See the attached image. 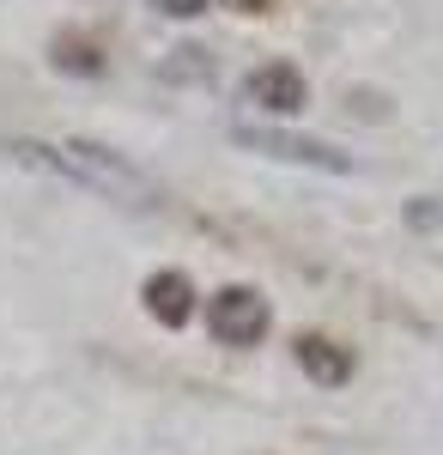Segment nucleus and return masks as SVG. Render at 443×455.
<instances>
[{
	"label": "nucleus",
	"mask_w": 443,
	"mask_h": 455,
	"mask_svg": "<svg viewBox=\"0 0 443 455\" xmlns=\"http://www.w3.org/2000/svg\"><path fill=\"white\" fill-rule=\"evenodd\" d=\"M12 158H25L36 171H55L79 182V188H98V195H116V201H128V207H152L158 195H152V182L128 164V158H116V152H103L92 140H61V146H36V140H12Z\"/></svg>",
	"instance_id": "f257e3e1"
},
{
	"label": "nucleus",
	"mask_w": 443,
	"mask_h": 455,
	"mask_svg": "<svg viewBox=\"0 0 443 455\" xmlns=\"http://www.w3.org/2000/svg\"><path fill=\"white\" fill-rule=\"evenodd\" d=\"M268 298L262 291H249V285H225L213 304H206V328H213V340L219 347H255L262 334H268Z\"/></svg>",
	"instance_id": "f03ea898"
},
{
	"label": "nucleus",
	"mask_w": 443,
	"mask_h": 455,
	"mask_svg": "<svg viewBox=\"0 0 443 455\" xmlns=\"http://www.w3.org/2000/svg\"><path fill=\"white\" fill-rule=\"evenodd\" d=\"M238 146L268 152V158H279V164H310V171H328V176H346V171H352V158H341L334 146L304 140V134H279V128H238Z\"/></svg>",
	"instance_id": "7ed1b4c3"
},
{
	"label": "nucleus",
	"mask_w": 443,
	"mask_h": 455,
	"mask_svg": "<svg viewBox=\"0 0 443 455\" xmlns=\"http://www.w3.org/2000/svg\"><path fill=\"white\" fill-rule=\"evenodd\" d=\"M243 92H249V104L273 109V116H298L304 109V73L286 68V61H273V68H255L249 79H243Z\"/></svg>",
	"instance_id": "20e7f679"
},
{
	"label": "nucleus",
	"mask_w": 443,
	"mask_h": 455,
	"mask_svg": "<svg viewBox=\"0 0 443 455\" xmlns=\"http://www.w3.org/2000/svg\"><path fill=\"white\" fill-rule=\"evenodd\" d=\"M146 310L158 315L165 328H182L195 315V285H189V274H152L146 280Z\"/></svg>",
	"instance_id": "39448f33"
},
{
	"label": "nucleus",
	"mask_w": 443,
	"mask_h": 455,
	"mask_svg": "<svg viewBox=\"0 0 443 455\" xmlns=\"http://www.w3.org/2000/svg\"><path fill=\"white\" fill-rule=\"evenodd\" d=\"M298 364H304V377H310V383H322V388L352 383V352L334 347V340H322V334L298 340Z\"/></svg>",
	"instance_id": "423d86ee"
},
{
	"label": "nucleus",
	"mask_w": 443,
	"mask_h": 455,
	"mask_svg": "<svg viewBox=\"0 0 443 455\" xmlns=\"http://www.w3.org/2000/svg\"><path fill=\"white\" fill-rule=\"evenodd\" d=\"M55 68H68V73H98V49H85V43H61L55 49Z\"/></svg>",
	"instance_id": "0eeeda50"
},
{
	"label": "nucleus",
	"mask_w": 443,
	"mask_h": 455,
	"mask_svg": "<svg viewBox=\"0 0 443 455\" xmlns=\"http://www.w3.org/2000/svg\"><path fill=\"white\" fill-rule=\"evenodd\" d=\"M152 6H158L165 19H195V12H206V6H213V0H152Z\"/></svg>",
	"instance_id": "6e6552de"
},
{
	"label": "nucleus",
	"mask_w": 443,
	"mask_h": 455,
	"mask_svg": "<svg viewBox=\"0 0 443 455\" xmlns=\"http://www.w3.org/2000/svg\"><path fill=\"white\" fill-rule=\"evenodd\" d=\"M243 12H262V6H273V0H238Z\"/></svg>",
	"instance_id": "1a4fd4ad"
}]
</instances>
